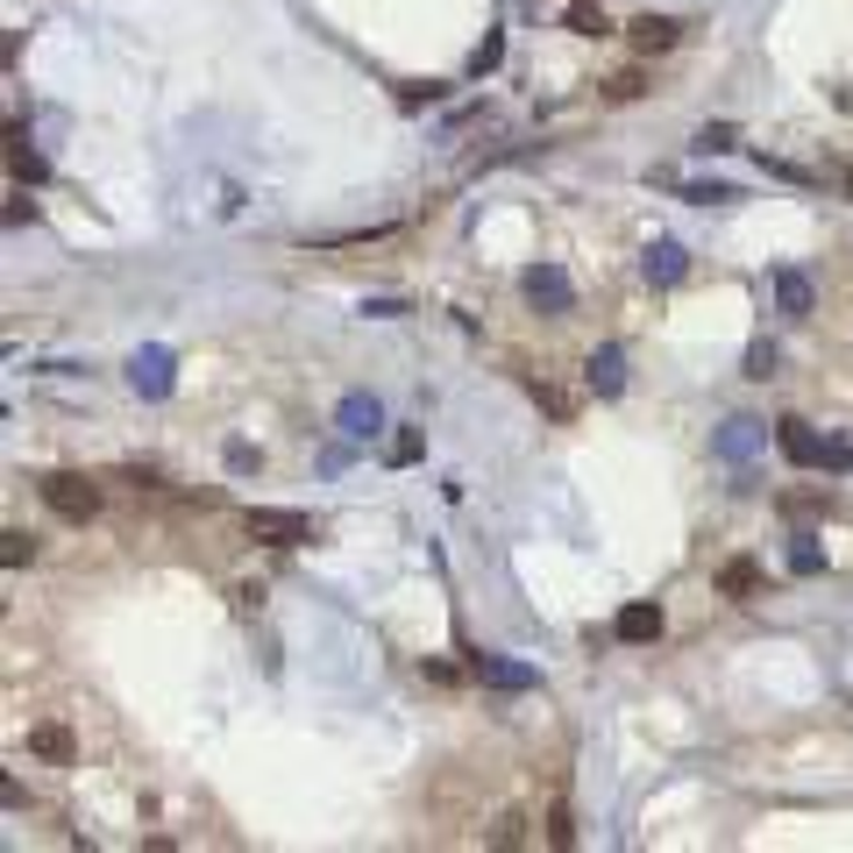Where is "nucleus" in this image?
<instances>
[{"label": "nucleus", "instance_id": "obj_1", "mask_svg": "<svg viewBox=\"0 0 853 853\" xmlns=\"http://www.w3.org/2000/svg\"><path fill=\"white\" fill-rule=\"evenodd\" d=\"M243 527H249V541H278V548H299L313 534V519L299 513V505H249L243 513Z\"/></svg>", "mask_w": 853, "mask_h": 853}, {"label": "nucleus", "instance_id": "obj_2", "mask_svg": "<svg viewBox=\"0 0 853 853\" xmlns=\"http://www.w3.org/2000/svg\"><path fill=\"white\" fill-rule=\"evenodd\" d=\"M519 292H527V306H534V313H548V321H562V313L576 306V284H569L562 263H534V271L519 278Z\"/></svg>", "mask_w": 853, "mask_h": 853}, {"label": "nucleus", "instance_id": "obj_3", "mask_svg": "<svg viewBox=\"0 0 853 853\" xmlns=\"http://www.w3.org/2000/svg\"><path fill=\"white\" fill-rule=\"evenodd\" d=\"M43 505H50L57 519H93L100 513V484H93V476L57 470V476H43Z\"/></svg>", "mask_w": 853, "mask_h": 853}, {"label": "nucleus", "instance_id": "obj_4", "mask_svg": "<svg viewBox=\"0 0 853 853\" xmlns=\"http://www.w3.org/2000/svg\"><path fill=\"white\" fill-rule=\"evenodd\" d=\"M128 384H136L143 399H171V349H164V341H143L136 356H128Z\"/></svg>", "mask_w": 853, "mask_h": 853}, {"label": "nucleus", "instance_id": "obj_5", "mask_svg": "<svg viewBox=\"0 0 853 853\" xmlns=\"http://www.w3.org/2000/svg\"><path fill=\"white\" fill-rule=\"evenodd\" d=\"M470 676L484 683V691H534V669L527 662H513V654H470Z\"/></svg>", "mask_w": 853, "mask_h": 853}, {"label": "nucleus", "instance_id": "obj_6", "mask_svg": "<svg viewBox=\"0 0 853 853\" xmlns=\"http://www.w3.org/2000/svg\"><path fill=\"white\" fill-rule=\"evenodd\" d=\"M335 427L349 434V441H370V434L384 427V406L370 392H341V406H335Z\"/></svg>", "mask_w": 853, "mask_h": 853}, {"label": "nucleus", "instance_id": "obj_7", "mask_svg": "<svg viewBox=\"0 0 853 853\" xmlns=\"http://www.w3.org/2000/svg\"><path fill=\"white\" fill-rule=\"evenodd\" d=\"M775 448H783L797 470H818V462H826V441L811 434V420H775Z\"/></svg>", "mask_w": 853, "mask_h": 853}, {"label": "nucleus", "instance_id": "obj_8", "mask_svg": "<svg viewBox=\"0 0 853 853\" xmlns=\"http://www.w3.org/2000/svg\"><path fill=\"white\" fill-rule=\"evenodd\" d=\"M583 370H591V392H597V399H619V392H626V349H619V341L591 349V363H583Z\"/></svg>", "mask_w": 853, "mask_h": 853}, {"label": "nucleus", "instance_id": "obj_9", "mask_svg": "<svg viewBox=\"0 0 853 853\" xmlns=\"http://www.w3.org/2000/svg\"><path fill=\"white\" fill-rule=\"evenodd\" d=\"M8 171L22 178V186H43V178H50V157L29 143V128H8Z\"/></svg>", "mask_w": 853, "mask_h": 853}, {"label": "nucleus", "instance_id": "obj_10", "mask_svg": "<svg viewBox=\"0 0 853 853\" xmlns=\"http://www.w3.org/2000/svg\"><path fill=\"white\" fill-rule=\"evenodd\" d=\"M611 633H619L626 648H648V640L662 633V611H654V605H619V619H611Z\"/></svg>", "mask_w": 853, "mask_h": 853}, {"label": "nucleus", "instance_id": "obj_11", "mask_svg": "<svg viewBox=\"0 0 853 853\" xmlns=\"http://www.w3.org/2000/svg\"><path fill=\"white\" fill-rule=\"evenodd\" d=\"M640 271H648V284H676L683 271H691V257H683V243H648Z\"/></svg>", "mask_w": 853, "mask_h": 853}, {"label": "nucleus", "instance_id": "obj_12", "mask_svg": "<svg viewBox=\"0 0 853 853\" xmlns=\"http://www.w3.org/2000/svg\"><path fill=\"white\" fill-rule=\"evenodd\" d=\"M29 754H36V761H57V768H65V761L79 754V740H71V726H36V732H29Z\"/></svg>", "mask_w": 853, "mask_h": 853}, {"label": "nucleus", "instance_id": "obj_13", "mask_svg": "<svg viewBox=\"0 0 853 853\" xmlns=\"http://www.w3.org/2000/svg\"><path fill=\"white\" fill-rule=\"evenodd\" d=\"M775 306H783V313H797V321H804V313L818 306L811 278H804V271H775Z\"/></svg>", "mask_w": 853, "mask_h": 853}, {"label": "nucleus", "instance_id": "obj_14", "mask_svg": "<svg viewBox=\"0 0 853 853\" xmlns=\"http://www.w3.org/2000/svg\"><path fill=\"white\" fill-rule=\"evenodd\" d=\"M754 448H761V420H726L718 427V456L726 462H747Z\"/></svg>", "mask_w": 853, "mask_h": 853}, {"label": "nucleus", "instance_id": "obj_15", "mask_svg": "<svg viewBox=\"0 0 853 853\" xmlns=\"http://www.w3.org/2000/svg\"><path fill=\"white\" fill-rule=\"evenodd\" d=\"M683 22H669V14H640L633 22V50H676Z\"/></svg>", "mask_w": 853, "mask_h": 853}, {"label": "nucleus", "instance_id": "obj_16", "mask_svg": "<svg viewBox=\"0 0 853 853\" xmlns=\"http://www.w3.org/2000/svg\"><path fill=\"white\" fill-rule=\"evenodd\" d=\"M718 591H726V597H754L761 591V562L754 555H732L726 569H718Z\"/></svg>", "mask_w": 853, "mask_h": 853}, {"label": "nucleus", "instance_id": "obj_17", "mask_svg": "<svg viewBox=\"0 0 853 853\" xmlns=\"http://www.w3.org/2000/svg\"><path fill=\"white\" fill-rule=\"evenodd\" d=\"M427 456V434L420 427H399L392 441H384V462H392V470H406V462H420Z\"/></svg>", "mask_w": 853, "mask_h": 853}, {"label": "nucleus", "instance_id": "obj_18", "mask_svg": "<svg viewBox=\"0 0 853 853\" xmlns=\"http://www.w3.org/2000/svg\"><path fill=\"white\" fill-rule=\"evenodd\" d=\"M562 29H569V36H611L605 8H591V0H576V8H569V14H562Z\"/></svg>", "mask_w": 853, "mask_h": 853}, {"label": "nucleus", "instance_id": "obj_19", "mask_svg": "<svg viewBox=\"0 0 853 853\" xmlns=\"http://www.w3.org/2000/svg\"><path fill=\"white\" fill-rule=\"evenodd\" d=\"M732 143H740V136H732L726 122H705V128H697V143H691V149H697V157H726Z\"/></svg>", "mask_w": 853, "mask_h": 853}, {"label": "nucleus", "instance_id": "obj_20", "mask_svg": "<svg viewBox=\"0 0 853 853\" xmlns=\"http://www.w3.org/2000/svg\"><path fill=\"white\" fill-rule=\"evenodd\" d=\"M498 57H505V36H484V43H476V57H470V71L484 79V71H498Z\"/></svg>", "mask_w": 853, "mask_h": 853}, {"label": "nucleus", "instance_id": "obj_21", "mask_svg": "<svg viewBox=\"0 0 853 853\" xmlns=\"http://www.w3.org/2000/svg\"><path fill=\"white\" fill-rule=\"evenodd\" d=\"M818 470L846 476V470H853V441H840V434H832V441H826V462H818Z\"/></svg>", "mask_w": 853, "mask_h": 853}, {"label": "nucleus", "instance_id": "obj_22", "mask_svg": "<svg viewBox=\"0 0 853 853\" xmlns=\"http://www.w3.org/2000/svg\"><path fill=\"white\" fill-rule=\"evenodd\" d=\"M0 541H8V548H0V562H8V569H22L29 555H36V541H29V534H0Z\"/></svg>", "mask_w": 853, "mask_h": 853}, {"label": "nucleus", "instance_id": "obj_23", "mask_svg": "<svg viewBox=\"0 0 853 853\" xmlns=\"http://www.w3.org/2000/svg\"><path fill=\"white\" fill-rule=\"evenodd\" d=\"M747 378H775V349H768V341H754V349H747Z\"/></svg>", "mask_w": 853, "mask_h": 853}, {"label": "nucleus", "instance_id": "obj_24", "mask_svg": "<svg viewBox=\"0 0 853 853\" xmlns=\"http://www.w3.org/2000/svg\"><path fill=\"white\" fill-rule=\"evenodd\" d=\"M257 462H263V456H257V448H249V441H228V470H235V476H249V470H257Z\"/></svg>", "mask_w": 853, "mask_h": 853}, {"label": "nucleus", "instance_id": "obj_25", "mask_svg": "<svg viewBox=\"0 0 853 853\" xmlns=\"http://www.w3.org/2000/svg\"><path fill=\"white\" fill-rule=\"evenodd\" d=\"M683 200H697V206H711V200H740L732 186H683Z\"/></svg>", "mask_w": 853, "mask_h": 853}, {"label": "nucleus", "instance_id": "obj_26", "mask_svg": "<svg viewBox=\"0 0 853 853\" xmlns=\"http://www.w3.org/2000/svg\"><path fill=\"white\" fill-rule=\"evenodd\" d=\"M363 313H370V321H399V313H406V299H363Z\"/></svg>", "mask_w": 853, "mask_h": 853}, {"label": "nucleus", "instance_id": "obj_27", "mask_svg": "<svg viewBox=\"0 0 853 853\" xmlns=\"http://www.w3.org/2000/svg\"><path fill=\"white\" fill-rule=\"evenodd\" d=\"M491 840H498V846H519V840H527V818H498V832H491Z\"/></svg>", "mask_w": 853, "mask_h": 853}, {"label": "nucleus", "instance_id": "obj_28", "mask_svg": "<svg viewBox=\"0 0 853 853\" xmlns=\"http://www.w3.org/2000/svg\"><path fill=\"white\" fill-rule=\"evenodd\" d=\"M548 840H555V846H569V840H576V826H569V811H562V804H555V818H548Z\"/></svg>", "mask_w": 853, "mask_h": 853}, {"label": "nucleus", "instance_id": "obj_29", "mask_svg": "<svg viewBox=\"0 0 853 853\" xmlns=\"http://www.w3.org/2000/svg\"><path fill=\"white\" fill-rule=\"evenodd\" d=\"M789 569H804V576H811V569H818V548L797 541V548H789Z\"/></svg>", "mask_w": 853, "mask_h": 853}, {"label": "nucleus", "instance_id": "obj_30", "mask_svg": "<svg viewBox=\"0 0 853 853\" xmlns=\"http://www.w3.org/2000/svg\"><path fill=\"white\" fill-rule=\"evenodd\" d=\"M846 200H853V171H846Z\"/></svg>", "mask_w": 853, "mask_h": 853}]
</instances>
